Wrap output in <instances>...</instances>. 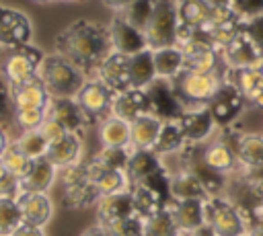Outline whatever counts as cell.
<instances>
[{
  "label": "cell",
  "instance_id": "836d02e7",
  "mask_svg": "<svg viewBox=\"0 0 263 236\" xmlns=\"http://www.w3.org/2000/svg\"><path fill=\"white\" fill-rule=\"evenodd\" d=\"M210 2L208 0H187L179 2V21L183 29H197L208 23L210 18Z\"/></svg>",
  "mask_w": 263,
  "mask_h": 236
},
{
  "label": "cell",
  "instance_id": "4dcf8cb0",
  "mask_svg": "<svg viewBox=\"0 0 263 236\" xmlns=\"http://www.w3.org/2000/svg\"><path fill=\"white\" fill-rule=\"evenodd\" d=\"M12 99H14V107L45 109V105L49 103V92L45 90L39 78H33L29 82L12 86Z\"/></svg>",
  "mask_w": 263,
  "mask_h": 236
},
{
  "label": "cell",
  "instance_id": "6da1fadb",
  "mask_svg": "<svg viewBox=\"0 0 263 236\" xmlns=\"http://www.w3.org/2000/svg\"><path fill=\"white\" fill-rule=\"evenodd\" d=\"M55 53L64 55L92 78L99 66L113 53L109 27L88 18L74 21L55 37Z\"/></svg>",
  "mask_w": 263,
  "mask_h": 236
},
{
  "label": "cell",
  "instance_id": "7dc6e473",
  "mask_svg": "<svg viewBox=\"0 0 263 236\" xmlns=\"http://www.w3.org/2000/svg\"><path fill=\"white\" fill-rule=\"evenodd\" d=\"M10 236H45V232H43V228H39V226H31V224H21Z\"/></svg>",
  "mask_w": 263,
  "mask_h": 236
},
{
  "label": "cell",
  "instance_id": "816d5d0a",
  "mask_svg": "<svg viewBox=\"0 0 263 236\" xmlns=\"http://www.w3.org/2000/svg\"><path fill=\"white\" fill-rule=\"evenodd\" d=\"M255 224H263V199L253 207V226Z\"/></svg>",
  "mask_w": 263,
  "mask_h": 236
},
{
  "label": "cell",
  "instance_id": "9a60e30c",
  "mask_svg": "<svg viewBox=\"0 0 263 236\" xmlns=\"http://www.w3.org/2000/svg\"><path fill=\"white\" fill-rule=\"evenodd\" d=\"M92 78H99L115 94L132 88V84H129V55H123V53L113 51L99 66V70H97V74Z\"/></svg>",
  "mask_w": 263,
  "mask_h": 236
},
{
  "label": "cell",
  "instance_id": "ee69618b",
  "mask_svg": "<svg viewBox=\"0 0 263 236\" xmlns=\"http://www.w3.org/2000/svg\"><path fill=\"white\" fill-rule=\"evenodd\" d=\"M242 31L257 45V49L263 53V14H257L253 18L242 21Z\"/></svg>",
  "mask_w": 263,
  "mask_h": 236
},
{
  "label": "cell",
  "instance_id": "f6af8a7d",
  "mask_svg": "<svg viewBox=\"0 0 263 236\" xmlns=\"http://www.w3.org/2000/svg\"><path fill=\"white\" fill-rule=\"evenodd\" d=\"M39 131H41V135L45 137V142L51 146V144H58L60 140H64L70 131H66L58 121H53V119H45L43 121V125L39 127Z\"/></svg>",
  "mask_w": 263,
  "mask_h": 236
},
{
  "label": "cell",
  "instance_id": "74e56055",
  "mask_svg": "<svg viewBox=\"0 0 263 236\" xmlns=\"http://www.w3.org/2000/svg\"><path fill=\"white\" fill-rule=\"evenodd\" d=\"M16 146L21 148V152L25 156H29L31 160H39L47 154V148L49 144L45 142V137L41 135L39 129H33V131H21V135L14 140Z\"/></svg>",
  "mask_w": 263,
  "mask_h": 236
},
{
  "label": "cell",
  "instance_id": "44dd1931",
  "mask_svg": "<svg viewBox=\"0 0 263 236\" xmlns=\"http://www.w3.org/2000/svg\"><path fill=\"white\" fill-rule=\"evenodd\" d=\"M222 60L228 68H259L263 53L245 35V31H240L236 39L222 51Z\"/></svg>",
  "mask_w": 263,
  "mask_h": 236
},
{
  "label": "cell",
  "instance_id": "5b68a950",
  "mask_svg": "<svg viewBox=\"0 0 263 236\" xmlns=\"http://www.w3.org/2000/svg\"><path fill=\"white\" fill-rule=\"evenodd\" d=\"M179 0H156L152 18L144 31L148 47L158 49V47H168L177 43L179 35Z\"/></svg>",
  "mask_w": 263,
  "mask_h": 236
},
{
  "label": "cell",
  "instance_id": "ba28073f",
  "mask_svg": "<svg viewBox=\"0 0 263 236\" xmlns=\"http://www.w3.org/2000/svg\"><path fill=\"white\" fill-rule=\"evenodd\" d=\"M74 99H76L78 107L84 111V115L90 119V123H95V121H103L107 115H111V105H113L115 92L109 90L99 78H88Z\"/></svg>",
  "mask_w": 263,
  "mask_h": 236
},
{
  "label": "cell",
  "instance_id": "ab89813d",
  "mask_svg": "<svg viewBox=\"0 0 263 236\" xmlns=\"http://www.w3.org/2000/svg\"><path fill=\"white\" fill-rule=\"evenodd\" d=\"M45 119H47L45 109H35V107H16L14 109V123L21 131L39 129Z\"/></svg>",
  "mask_w": 263,
  "mask_h": 236
},
{
  "label": "cell",
  "instance_id": "7bdbcfd3",
  "mask_svg": "<svg viewBox=\"0 0 263 236\" xmlns=\"http://www.w3.org/2000/svg\"><path fill=\"white\" fill-rule=\"evenodd\" d=\"M228 4L232 6V10L240 21L263 14V0H228Z\"/></svg>",
  "mask_w": 263,
  "mask_h": 236
},
{
  "label": "cell",
  "instance_id": "91938a15",
  "mask_svg": "<svg viewBox=\"0 0 263 236\" xmlns=\"http://www.w3.org/2000/svg\"><path fill=\"white\" fill-rule=\"evenodd\" d=\"M2 10H4V6H0V12H2Z\"/></svg>",
  "mask_w": 263,
  "mask_h": 236
},
{
  "label": "cell",
  "instance_id": "e0dca14e",
  "mask_svg": "<svg viewBox=\"0 0 263 236\" xmlns=\"http://www.w3.org/2000/svg\"><path fill=\"white\" fill-rule=\"evenodd\" d=\"M111 115L132 123L142 115H150V103L144 88H127L117 92L111 105Z\"/></svg>",
  "mask_w": 263,
  "mask_h": 236
},
{
  "label": "cell",
  "instance_id": "60d3db41",
  "mask_svg": "<svg viewBox=\"0 0 263 236\" xmlns=\"http://www.w3.org/2000/svg\"><path fill=\"white\" fill-rule=\"evenodd\" d=\"M132 152H134L132 148H103L95 158H97L103 166H107V168L123 170V172H125Z\"/></svg>",
  "mask_w": 263,
  "mask_h": 236
},
{
  "label": "cell",
  "instance_id": "5bb4252c",
  "mask_svg": "<svg viewBox=\"0 0 263 236\" xmlns=\"http://www.w3.org/2000/svg\"><path fill=\"white\" fill-rule=\"evenodd\" d=\"M236 154L238 164L245 166V170H253L263 166V135L259 133H226L222 137Z\"/></svg>",
  "mask_w": 263,
  "mask_h": 236
},
{
  "label": "cell",
  "instance_id": "d590c367",
  "mask_svg": "<svg viewBox=\"0 0 263 236\" xmlns=\"http://www.w3.org/2000/svg\"><path fill=\"white\" fill-rule=\"evenodd\" d=\"M0 160H2L4 166H6V172H8L10 176L21 179V181L29 174V170H31V166H33V160L21 152V148L16 146V142H10V144H8V148L4 150V154L0 156Z\"/></svg>",
  "mask_w": 263,
  "mask_h": 236
},
{
  "label": "cell",
  "instance_id": "d6986e66",
  "mask_svg": "<svg viewBox=\"0 0 263 236\" xmlns=\"http://www.w3.org/2000/svg\"><path fill=\"white\" fill-rule=\"evenodd\" d=\"M177 121H179L183 133H185L187 144H203L212 135V131L216 127L214 115L210 113L208 107L185 111Z\"/></svg>",
  "mask_w": 263,
  "mask_h": 236
},
{
  "label": "cell",
  "instance_id": "4fadbf2b",
  "mask_svg": "<svg viewBox=\"0 0 263 236\" xmlns=\"http://www.w3.org/2000/svg\"><path fill=\"white\" fill-rule=\"evenodd\" d=\"M109 33H111V45L113 51L123 53V55H134L140 53L144 49H148V41L146 35L136 29L134 25H129L121 12H117L113 16V21L109 23Z\"/></svg>",
  "mask_w": 263,
  "mask_h": 236
},
{
  "label": "cell",
  "instance_id": "e575fe53",
  "mask_svg": "<svg viewBox=\"0 0 263 236\" xmlns=\"http://www.w3.org/2000/svg\"><path fill=\"white\" fill-rule=\"evenodd\" d=\"M142 228H144V236H177L179 234V228L166 207L156 211L150 218H144Z\"/></svg>",
  "mask_w": 263,
  "mask_h": 236
},
{
  "label": "cell",
  "instance_id": "9f6ffc18",
  "mask_svg": "<svg viewBox=\"0 0 263 236\" xmlns=\"http://www.w3.org/2000/svg\"><path fill=\"white\" fill-rule=\"evenodd\" d=\"M259 70H261V74H263V60H261V64H259Z\"/></svg>",
  "mask_w": 263,
  "mask_h": 236
},
{
  "label": "cell",
  "instance_id": "603a6c76",
  "mask_svg": "<svg viewBox=\"0 0 263 236\" xmlns=\"http://www.w3.org/2000/svg\"><path fill=\"white\" fill-rule=\"evenodd\" d=\"M80 154H82V135L78 133H68L64 140H60L58 144H51L47 148V154L45 158L60 170L68 168V166H74L78 164L80 160Z\"/></svg>",
  "mask_w": 263,
  "mask_h": 236
},
{
  "label": "cell",
  "instance_id": "7c38bea8",
  "mask_svg": "<svg viewBox=\"0 0 263 236\" xmlns=\"http://www.w3.org/2000/svg\"><path fill=\"white\" fill-rule=\"evenodd\" d=\"M31 33H33V27L27 14L12 8H4L0 12V47L2 49H14L31 43Z\"/></svg>",
  "mask_w": 263,
  "mask_h": 236
},
{
  "label": "cell",
  "instance_id": "f35d334b",
  "mask_svg": "<svg viewBox=\"0 0 263 236\" xmlns=\"http://www.w3.org/2000/svg\"><path fill=\"white\" fill-rule=\"evenodd\" d=\"M23 224V213L16 199L0 197V236H10Z\"/></svg>",
  "mask_w": 263,
  "mask_h": 236
},
{
  "label": "cell",
  "instance_id": "7402d4cb",
  "mask_svg": "<svg viewBox=\"0 0 263 236\" xmlns=\"http://www.w3.org/2000/svg\"><path fill=\"white\" fill-rule=\"evenodd\" d=\"M179 232H191L205 224L203 220V199H171L166 203Z\"/></svg>",
  "mask_w": 263,
  "mask_h": 236
},
{
  "label": "cell",
  "instance_id": "f5cc1de1",
  "mask_svg": "<svg viewBox=\"0 0 263 236\" xmlns=\"http://www.w3.org/2000/svg\"><path fill=\"white\" fill-rule=\"evenodd\" d=\"M8 144H10V140H8V135H6L4 127H0V156L4 154V150L8 148Z\"/></svg>",
  "mask_w": 263,
  "mask_h": 236
},
{
  "label": "cell",
  "instance_id": "8992f818",
  "mask_svg": "<svg viewBox=\"0 0 263 236\" xmlns=\"http://www.w3.org/2000/svg\"><path fill=\"white\" fill-rule=\"evenodd\" d=\"M43 57L45 55L31 43L8 49L2 55V74L12 86L29 82V80L37 78V70H39Z\"/></svg>",
  "mask_w": 263,
  "mask_h": 236
},
{
  "label": "cell",
  "instance_id": "83f0119b",
  "mask_svg": "<svg viewBox=\"0 0 263 236\" xmlns=\"http://www.w3.org/2000/svg\"><path fill=\"white\" fill-rule=\"evenodd\" d=\"M205 197L208 193L201 181L189 168L171 172V199H205Z\"/></svg>",
  "mask_w": 263,
  "mask_h": 236
},
{
  "label": "cell",
  "instance_id": "d4e9b609",
  "mask_svg": "<svg viewBox=\"0 0 263 236\" xmlns=\"http://www.w3.org/2000/svg\"><path fill=\"white\" fill-rule=\"evenodd\" d=\"M99 137L103 148H132L129 123L115 115H107L103 121H99Z\"/></svg>",
  "mask_w": 263,
  "mask_h": 236
},
{
  "label": "cell",
  "instance_id": "277c9868",
  "mask_svg": "<svg viewBox=\"0 0 263 236\" xmlns=\"http://www.w3.org/2000/svg\"><path fill=\"white\" fill-rule=\"evenodd\" d=\"M203 220L218 236H247L249 232V222L242 211L220 195L203 199Z\"/></svg>",
  "mask_w": 263,
  "mask_h": 236
},
{
  "label": "cell",
  "instance_id": "1f68e13d",
  "mask_svg": "<svg viewBox=\"0 0 263 236\" xmlns=\"http://www.w3.org/2000/svg\"><path fill=\"white\" fill-rule=\"evenodd\" d=\"M185 146H187V140H185V133H183L179 121H162L160 135H158L152 152L158 154L160 158H166L171 154H179Z\"/></svg>",
  "mask_w": 263,
  "mask_h": 236
},
{
  "label": "cell",
  "instance_id": "bcb514c9",
  "mask_svg": "<svg viewBox=\"0 0 263 236\" xmlns=\"http://www.w3.org/2000/svg\"><path fill=\"white\" fill-rule=\"evenodd\" d=\"M21 193H23V187H21V179L6 174V176L0 181V197L16 199Z\"/></svg>",
  "mask_w": 263,
  "mask_h": 236
},
{
  "label": "cell",
  "instance_id": "f546056e",
  "mask_svg": "<svg viewBox=\"0 0 263 236\" xmlns=\"http://www.w3.org/2000/svg\"><path fill=\"white\" fill-rule=\"evenodd\" d=\"M156 80L154 55L152 49H144L140 53L129 55V84L132 88H146Z\"/></svg>",
  "mask_w": 263,
  "mask_h": 236
},
{
  "label": "cell",
  "instance_id": "94428289",
  "mask_svg": "<svg viewBox=\"0 0 263 236\" xmlns=\"http://www.w3.org/2000/svg\"><path fill=\"white\" fill-rule=\"evenodd\" d=\"M179 2H187V0H179Z\"/></svg>",
  "mask_w": 263,
  "mask_h": 236
},
{
  "label": "cell",
  "instance_id": "db71d44e",
  "mask_svg": "<svg viewBox=\"0 0 263 236\" xmlns=\"http://www.w3.org/2000/svg\"><path fill=\"white\" fill-rule=\"evenodd\" d=\"M247 236H263V224H255V226H251L249 232H247Z\"/></svg>",
  "mask_w": 263,
  "mask_h": 236
},
{
  "label": "cell",
  "instance_id": "cb8c5ba5",
  "mask_svg": "<svg viewBox=\"0 0 263 236\" xmlns=\"http://www.w3.org/2000/svg\"><path fill=\"white\" fill-rule=\"evenodd\" d=\"M129 129H132V150H154L162 129V121L154 115H142L129 123Z\"/></svg>",
  "mask_w": 263,
  "mask_h": 236
},
{
  "label": "cell",
  "instance_id": "2e32d148",
  "mask_svg": "<svg viewBox=\"0 0 263 236\" xmlns=\"http://www.w3.org/2000/svg\"><path fill=\"white\" fill-rule=\"evenodd\" d=\"M138 215L136 207H134V199L129 191H121V193H113V195H105L97 201V220L99 226L107 228L119 220Z\"/></svg>",
  "mask_w": 263,
  "mask_h": 236
},
{
  "label": "cell",
  "instance_id": "30bf717a",
  "mask_svg": "<svg viewBox=\"0 0 263 236\" xmlns=\"http://www.w3.org/2000/svg\"><path fill=\"white\" fill-rule=\"evenodd\" d=\"M45 117L58 121L66 131L78 133V135H82V131L90 125V119L78 107L76 99L49 96V103L45 105Z\"/></svg>",
  "mask_w": 263,
  "mask_h": 236
},
{
  "label": "cell",
  "instance_id": "7a4b0ae2",
  "mask_svg": "<svg viewBox=\"0 0 263 236\" xmlns=\"http://www.w3.org/2000/svg\"><path fill=\"white\" fill-rule=\"evenodd\" d=\"M37 78L49 92V96H64V99H74L82 84L88 80V76L76 68L70 60H66L60 53H49L43 57Z\"/></svg>",
  "mask_w": 263,
  "mask_h": 236
},
{
  "label": "cell",
  "instance_id": "681fc988",
  "mask_svg": "<svg viewBox=\"0 0 263 236\" xmlns=\"http://www.w3.org/2000/svg\"><path fill=\"white\" fill-rule=\"evenodd\" d=\"M134 0H103V4L105 6H109V8H113V10H117V12H121L127 4H132Z\"/></svg>",
  "mask_w": 263,
  "mask_h": 236
},
{
  "label": "cell",
  "instance_id": "b9f144b4",
  "mask_svg": "<svg viewBox=\"0 0 263 236\" xmlns=\"http://www.w3.org/2000/svg\"><path fill=\"white\" fill-rule=\"evenodd\" d=\"M14 99H12V84L0 74V127H6L14 121Z\"/></svg>",
  "mask_w": 263,
  "mask_h": 236
},
{
  "label": "cell",
  "instance_id": "484cf974",
  "mask_svg": "<svg viewBox=\"0 0 263 236\" xmlns=\"http://www.w3.org/2000/svg\"><path fill=\"white\" fill-rule=\"evenodd\" d=\"M201 158H203V162H205L212 170H216V172H220V174L232 172V170L236 168V164H238L234 150H232L222 137L216 140V142H210L208 146H203V148H201Z\"/></svg>",
  "mask_w": 263,
  "mask_h": 236
},
{
  "label": "cell",
  "instance_id": "4316f807",
  "mask_svg": "<svg viewBox=\"0 0 263 236\" xmlns=\"http://www.w3.org/2000/svg\"><path fill=\"white\" fill-rule=\"evenodd\" d=\"M154 55V70H156V78H164V80H175L183 68H185V57L183 51L177 45H168V47H158L152 49Z\"/></svg>",
  "mask_w": 263,
  "mask_h": 236
},
{
  "label": "cell",
  "instance_id": "ffe728a7",
  "mask_svg": "<svg viewBox=\"0 0 263 236\" xmlns=\"http://www.w3.org/2000/svg\"><path fill=\"white\" fill-rule=\"evenodd\" d=\"M18 207L23 213V222L31 226L43 228L53 213V203L47 197V193H35V191H23L18 197Z\"/></svg>",
  "mask_w": 263,
  "mask_h": 236
},
{
  "label": "cell",
  "instance_id": "c3c4849f",
  "mask_svg": "<svg viewBox=\"0 0 263 236\" xmlns=\"http://www.w3.org/2000/svg\"><path fill=\"white\" fill-rule=\"evenodd\" d=\"M183 236H218V234L208 224H203V226H199V228H195L191 232H183Z\"/></svg>",
  "mask_w": 263,
  "mask_h": 236
},
{
  "label": "cell",
  "instance_id": "52a82bcc",
  "mask_svg": "<svg viewBox=\"0 0 263 236\" xmlns=\"http://www.w3.org/2000/svg\"><path fill=\"white\" fill-rule=\"evenodd\" d=\"M62 181H64V205L66 207L82 209L101 199L95 183L90 181V176L86 172L84 162L64 168Z\"/></svg>",
  "mask_w": 263,
  "mask_h": 236
},
{
  "label": "cell",
  "instance_id": "f1b7e54d",
  "mask_svg": "<svg viewBox=\"0 0 263 236\" xmlns=\"http://www.w3.org/2000/svg\"><path fill=\"white\" fill-rule=\"evenodd\" d=\"M58 176V168L43 156L39 160H33V166L29 174L21 181L23 191H35V193H47Z\"/></svg>",
  "mask_w": 263,
  "mask_h": 236
},
{
  "label": "cell",
  "instance_id": "8d00e7d4",
  "mask_svg": "<svg viewBox=\"0 0 263 236\" xmlns=\"http://www.w3.org/2000/svg\"><path fill=\"white\" fill-rule=\"evenodd\" d=\"M154 4H156V0H134L132 4H127L121 10V14L129 25H134L136 29H140L144 33L148 23H150V18H152Z\"/></svg>",
  "mask_w": 263,
  "mask_h": 236
},
{
  "label": "cell",
  "instance_id": "8fae6325",
  "mask_svg": "<svg viewBox=\"0 0 263 236\" xmlns=\"http://www.w3.org/2000/svg\"><path fill=\"white\" fill-rule=\"evenodd\" d=\"M242 105H245L242 92H240L230 80L224 78L222 84H220V88H218V92H216L214 99L210 101L208 109H210V113L214 115L216 125L226 127V125H230V123L238 117V113L242 111Z\"/></svg>",
  "mask_w": 263,
  "mask_h": 236
},
{
  "label": "cell",
  "instance_id": "9c48e42d",
  "mask_svg": "<svg viewBox=\"0 0 263 236\" xmlns=\"http://www.w3.org/2000/svg\"><path fill=\"white\" fill-rule=\"evenodd\" d=\"M150 103V115L158 117L160 121H177L185 109L177 96V90L173 86V80L156 78L150 86L144 88Z\"/></svg>",
  "mask_w": 263,
  "mask_h": 236
},
{
  "label": "cell",
  "instance_id": "680465c9",
  "mask_svg": "<svg viewBox=\"0 0 263 236\" xmlns=\"http://www.w3.org/2000/svg\"><path fill=\"white\" fill-rule=\"evenodd\" d=\"M66 2H78V0H66Z\"/></svg>",
  "mask_w": 263,
  "mask_h": 236
},
{
  "label": "cell",
  "instance_id": "11a10c76",
  "mask_svg": "<svg viewBox=\"0 0 263 236\" xmlns=\"http://www.w3.org/2000/svg\"><path fill=\"white\" fill-rule=\"evenodd\" d=\"M6 174H8V172H6V166H4V162L0 160V181H2V179H4Z\"/></svg>",
  "mask_w": 263,
  "mask_h": 236
},
{
  "label": "cell",
  "instance_id": "d6a6232c",
  "mask_svg": "<svg viewBox=\"0 0 263 236\" xmlns=\"http://www.w3.org/2000/svg\"><path fill=\"white\" fill-rule=\"evenodd\" d=\"M129 193H132V199H134L136 213H138L142 220L154 215V213L160 211V209H164L166 203H168L158 191H154V189H150V187H146V185H132V187H129Z\"/></svg>",
  "mask_w": 263,
  "mask_h": 236
},
{
  "label": "cell",
  "instance_id": "6f0895ef",
  "mask_svg": "<svg viewBox=\"0 0 263 236\" xmlns=\"http://www.w3.org/2000/svg\"><path fill=\"white\" fill-rule=\"evenodd\" d=\"M35 2H49V0H35Z\"/></svg>",
  "mask_w": 263,
  "mask_h": 236
},
{
  "label": "cell",
  "instance_id": "ac0fdd59",
  "mask_svg": "<svg viewBox=\"0 0 263 236\" xmlns=\"http://www.w3.org/2000/svg\"><path fill=\"white\" fill-rule=\"evenodd\" d=\"M162 170H166V168L158 154H154L152 150H134L129 156L125 174H127V181L132 187V185H140V183L154 179Z\"/></svg>",
  "mask_w": 263,
  "mask_h": 236
},
{
  "label": "cell",
  "instance_id": "f907efd6",
  "mask_svg": "<svg viewBox=\"0 0 263 236\" xmlns=\"http://www.w3.org/2000/svg\"><path fill=\"white\" fill-rule=\"evenodd\" d=\"M80 236H111L103 226H92V228H88V230H84Z\"/></svg>",
  "mask_w": 263,
  "mask_h": 236
},
{
  "label": "cell",
  "instance_id": "3957f363",
  "mask_svg": "<svg viewBox=\"0 0 263 236\" xmlns=\"http://www.w3.org/2000/svg\"><path fill=\"white\" fill-rule=\"evenodd\" d=\"M222 80H224V76H220V74H197V72L183 70L173 80V86L177 90V96H179L183 109L191 111V109L208 107L210 101L214 99V94L218 92Z\"/></svg>",
  "mask_w": 263,
  "mask_h": 236
}]
</instances>
